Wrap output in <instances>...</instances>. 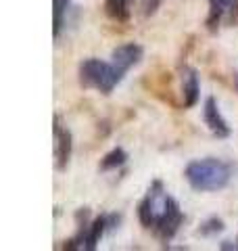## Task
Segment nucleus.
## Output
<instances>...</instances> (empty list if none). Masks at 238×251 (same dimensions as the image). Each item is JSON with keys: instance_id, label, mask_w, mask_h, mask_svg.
I'll return each instance as SVG.
<instances>
[{"instance_id": "nucleus-1", "label": "nucleus", "mask_w": 238, "mask_h": 251, "mask_svg": "<svg viewBox=\"0 0 238 251\" xmlns=\"http://www.w3.org/2000/svg\"><path fill=\"white\" fill-rule=\"evenodd\" d=\"M184 176L188 184L198 193H215L230 184L234 176V166L217 157H205V159L190 161Z\"/></svg>"}, {"instance_id": "nucleus-2", "label": "nucleus", "mask_w": 238, "mask_h": 251, "mask_svg": "<svg viewBox=\"0 0 238 251\" xmlns=\"http://www.w3.org/2000/svg\"><path fill=\"white\" fill-rule=\"evenodd\" d=\"M77 75L82 88H92L102 94H111L115 90V86L123 80L111 61H100L94 57L84 59L79 63Z\"/></svg>"}, {"instance_id": "nucleus-3", "label": "nucleus", "mask_w": 238, "mask_h": 251, "mask_svg": "<svg viewBox=\"0 0 238 251\" xmlns=\"http://www.w3.org/2000/svg\"><path fill=\"white\" fill-rule=\"evenodd\" d=\"M165 201H167V193H165V188H163V182L161 180H155V182L148 186L144 199H142L138 205V220L146 230L157 226L159 218L163 214Z\"/></svg>"}, {"instance_id": "nucleus-4", "label": "nucleus", "mask_w": 238, "mask_h": 251, "mask_svg": "<svg viewBox=\"0 0 238 251\" xmlns=\"http://www.w3.org/2000/svg\"><path fill=\"white\" fill-rule=\"evenodd\" d=\"M182 222H184V214H182V209H180V203L167 195V201H165L163 214H161V218H159L157 226L153 228L155 234L163 243H169L173 237H176V232L180 230Z\"/></svg>"}, {"instance_id": "nucleus-5", "label": "nucleus", "mask_w": 238, "mask_h": 251, "mask_svg": "<svg viewBox=\"0 0 238 251\" xmlns=\"http://www.w3.org/2000/svg\"><path fill=\"white\" fill-rule=\"evenodd\" d=\"M119 220H121V216H117V214H100L94 220H90L88 228L84 232V239H82V249L94 251L98 245V241L102 239V234L111 228H115L119 224Z\"/></svg>"}, {"instance_id": "nucleus-6", "label": "nucleus", "mask_w": 238, "mask_h": 251, "mask_svg": "<svg viewBox=\"0 0 238 251\" xmlns=\"http://www.w3.org/2000/svg\"><path fill=\"white\" fill-rule=\"evenodd\" d=\"M52 134H54V163H57V170H65L69 166L71 151H73V138H71V132L61 124L59 115H54Z\"/></svg>"}, {"instance_id": "nucleus-7", "label": "nucleus", "mask_w": 238, "mask_h": 251, "mask_svg": "<svg viewBox=\"0 0 238 251\" xmlns=\"http://www.w3.org/2000/svg\"><path fill=\"white\" fill-rule=\"evenodd\" d=\"M142 54H144V50H142L140 44H136V42H125V44L117 46V49L111 52V63L115 65L119 75L123 77L134 65H138V63L142 61Z\"/></svg>"}, {"instance_id": "nucleus-8", "label": "nucleus", "mask_w": 238, "mask_h": 251, "mask_svg": "<svg viewBox=\"0 0 238 251\" xmlns=\"http://www.w3.org/2000/svg\"><path fill=\"white\" fill-rule=\"evenodd\" d=\"M203 117H205V124H207V128L211 130L213 136H217V138H228L230 134H232V128L228 126L226 117L221 115L217 100L213 99V97H209L207 100H205Z\"/></svg>"}, {"instance_id": "nucleus-9", "label": "nucleus", "mask_w": 238, "mask_h": 251, "mask_svg": "<svg viewBox=\"0 0 238 251\" xmlns=\"http://www.w3.org/2000/svg\"><path fill=\"white\" fill-rule=\"evenodd\" d=\"M198 94H201V84H198L196 69L184 67L182 69V100H184L186 109L198 103Z\"/></svg>"}, {"instance_id": "nucleus-10", "label": "nucleus", "mask_w": 238, "mask_h": 251, "mask_svg": "<svg viewBox=\"0 0 238 251\" xmlns=\"http://www.w3.org/2000/svg\"><path fill=\"white\" fill-rule=\"evenodd\" d=\"M226 13H238V0H209V15H207V27L215 31Z\"/></svg>"}, {"instance_id": "nucleus-11", "label": "nucleus", "mask_w": 238, "mask_h": 251, "mask_svg": "<svg viewBox=\"0 0 238 251\" xmlns=\"http://www.w3.org/2000/svg\"><path fill=\"white\" fill-rule=\"evenodd\" d=\"M69 13V0H52V36L59 38L61 29L65 27Z\"/></svg>"}, {"instance_id": "nucleus-12", "label": "nucleus", "mask_w": 238, "mask_h": 251, "mask_svg": "<svg viewBox=\"0 0 238 251\" xmlns=\"http://www.w3.org/2000/svg\"><path fill=\"white\" fill-rule=\"evenodd\" d=\"M105 11L111 19L128 21L130 19V0H105Z\"/></svg>"}, {"instance_id": "nucleus-13", "label": "nucleus", "mask_w": 238, "mask_h": 251, "mask_svg": "<svg viewBox=\"0 0 238 251\" xmlns=\"http://www.w3.org/2000/svg\"><path fill=\"white\" fill-rule=\"evenodd\" d=\"M125 161H128V153H125L121 147H115L113 151H109V153L100 159V170H102V172L117 170V168H121Z\"/></svg>"}, {"instance_id": "nucleus-14", "label": "nucleus", "mask_w": 238, "mask_h": 251, "mask_svg": "<svg viewBox=\"0 0 238 251\" xmlns=\"http://www.w3.org/2000/svg\"><path fill=\"white\" fill-rule=\"evenodd\" d=\"M224 230V220L221 218H209L207 222H203V226L198 228V232L203 234V237H209V234H217V232H221Z\"/></svg>"}, {"instance_id": "nucleus-15", "label": "nucleus", "mask_w": 238, "mask_h": 251, "mask_svg": "<svg viewBox=\"0 0 238 251\" xmlns=\"http://www.w3.org/2000/svg\"><path fill=\"white\" fill-rule=\"evenodd\" d=\"M159 4H161V0H142V15H144V17L155 15V11L159 9Z\"/></svg>"}, {"instance_id": "nucleus-16", "label": "nucleus", "mask_w": 238, "mask_h": 251, "mask_svg": "<svg viewBox=\"0 0 238 251\" xmlns=\"http://www.w3.org/2000/svg\"><path fill=\"white\" fill-rule=\"evenodd\" d=\"M234 82H236V90H238V75L234 77Z\"/></svg>"}, {"instance_id": "nucleus-17", "label": "nucleus", "mask_w": 238, "mask_h": 251, "mask_svg": "<svg viewBox=\"0 0 238 251\" xmlns=\"http://www.w3.org/2000/svg\"><path fill=\"white\" fill-rule=\"evenodd\" d=\"M236 249H238V241H236Z\"/></svg>"}]
</instances>
